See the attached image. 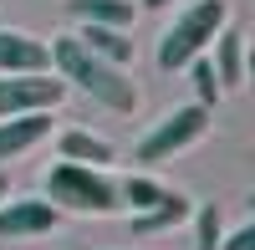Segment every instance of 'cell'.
Wrapping results in <instances>:
<instances>
[{
    "instance_id": "6da1fadb",
    "label": "cell",
    "mask_w": 255,
    "mask_h": 250,
    "mask_svg": "<svg viewBox=\"0 0 255 250\" xmlns=\"http://www.w3.org/2000/svg\"><path fill=\"white\" fill-rule=\"evenodd\" d=\"M51 67L61 72V82L82 87L92 102H102V108H113V113H133V108H138V87H133V77H128L118 61L87 51L77 36H61L56 46H51Z\"/></svg>"
},
{
    "instance_id": "7a4b0ae2",
    "label": "cell",
    "mask_w": 255,
    "mask_h": 250,
    "mask_svg": "<svg viewBox=\"0 0 255 250\" xmlns=\"http://www.w3.org/2000/svg\"><path fill=\"white\" fill-rule=\"evenodd\" d=\"M46 199L56 204V210H72V215H118L123 210L118 184L102 174V169H92V163H72V158L51 163Z\"/></svg>"
},
{
    "instance_id": "3957f363",
    "label": "cell",
    "mask_w": 255,
    "mask_h": 250,
    "mask_svg": "<svg viewBox=\"0 0 255 250\" xmlns=\"http://www.w3.org/2000/svg\"><path fill=\"white\" fill-rule=\"evenodd\" d=\"M225 20H230L225 0H194V5L163 31V41H158V67L163 72H184L199 51H209V41L220 36Z\"/></svg>"
},
{
    "instance_id": "277c9868",
    "label": "cell",
    "mask_w": 255,
    "mask_h": 250,
    "mask_svg": "<svg viewBox=\"0 0 255 250\" xmlns=\"http://www.w3.org/2000/svg\"><path fill=\"white\" fill-rule=\"evenodd\" d=\"M204 133H209V108H204V102H189V108H174L153 133L138 143L133 158L143 163V169H153V163H168L174 153H184L189 143H199Z\"/></svg>"
},
{
    "instance_id": "5b68a950",
    "label": "cell",
    "mask_w": 255,
    "mask_h": 250,
    "mask_svg": "<svg viewBox=\"0 0 255 250\" xmlns=\"http://www.w3.org/2000/svg\"><path fill=\"white\" fill-rule=\"evenodd\" d=\"M67 97V82L46 72H0V118L15 113H51Z\"/></svg>"
},
{
    "instance_id": "8992f818",
    "label": "cell",
    "mask_w": 255,
    "mask_h": 250,
    "mask_svg": "<svg viewBox=\"0 0 255 250\" xmlns=\"http://www.w3.org/2000/svg\"><path fill=\"white\" fill-rule=\"evenodd\" d=\"M61 225V210L51 199H0V240H31V235H46Z\"/></svg>"
},
{
    "instance_id": "52a82bcc",
    "label": "cell",
    "mask_w": 255,
    "mask_h": 250,
    "mask_svg": "<svg viewBox=\"0 0 255 250\" xmlns=\"http://www.w3.org/2000/svg\"><path fill=\"white\" fill-rule=\"evenodd\" d=\"M0 72H51V46L26 31H0Z\"/></svg>"
},
{
    "instance_id": "ba28073f",
    "label": "cell",
    "mask_w": 255,
    "mask_h": 250,
    "mask_svg": "<svg viewBox=\"0 0 255 250\" xmlns=\"http://www.w3.org/2000/svg\"><path fill=\"white\" fill-rule=\"evenodd\" d=\"M46 133H51V118H46V113H15V118H0V163L31 153Z\"/></svg>"
},
{
    "instance_id": "9c48e42d",
    "label": "cell",
    "mask_w": 255,
    "mask_h": 250,
    "mask_svg": "<svg viewBox=\"0 0 255 250\" xmlns=\"http://www.w3.org/2000/svg\"><path fill=\"white\" fill-rule=\"evenodd\" d=\"M209 46H215V61H209V67H215V77H220V87H245V31L240 26H220V36L209 41Z\"/></svg>"
},
{
    "instance_id": "30bf717a",
    "label": "cell",
    "mask_w": 255,
    "mask_h": 250,
    "mask_svg": "<svg viewBox=\"0 0 255 250\" xmlns=\"http://www.w3.org/2000/svg\"><path fill=\"white\" fill-rule=\"evenodd\" d=\"M56 153L72 158V163H92V169H108V163L118 158L113 143H108V138H92L87 128H67V133L56 138Z\"/></svg>"
},
{
    "instance_id": "8fae6325",
    "label": "cell",
    "mask_w": 255,
    "mask_h": 250,
    "mask_svg": "<svg viewBox=\"0 0 255 250\" xmlns=\"http://www.w3.org/2000/svg\"><path fill=\"white\" fill-rule=\"evenodd\" d=\"M77 41H82L87 51H97V56L118 61V67H128V61H133V36H128L123 26H92V20H82Z\"/></svg>"
},
{
    "instance_id": "7c38bea8",
    "label": "cell",
    "mask_w": 255,
    "mask_h": 250,
    "mask_svg": "<svg viewBox=\"0 0 255 250\" xmlns=\"http://www.w3.org/2000/svg\"><path fill=\"white\" fill-rule=\"evenodd\" d=\"M72 20H92V26H133V0H67Z\"/></svg>"
},
{
    "instance_id": "4fadbf2b",
    "label": "cell",
    "mask_w": 255,
    "mask_h": 250,
    "mask_svg": "<svg viewBox=\"0 0 255 250\" xmlns=\"http://www.w3.org/2000/svg\"><path fill=\"white\" fill-rule=\"evenodd\" d=\"M184 215H194L189 194H179V189H163V194H158V204H148L143 215H133V230H163V225H179Z\"/></svg>"
},
{
    "instance_id": "5bb4252c",
    "label": "cell",
    "mask_w": 255,
    "mask_h": 250,
    "mask_svg": "<svg viewBox=\"0 0 255 250\" xmlns=\"http://www.w3.org/2000/svg\"><path fill=\"white\" fill-rule=\"evenodd\" d=\"M158 194H163V184H153V179H143V174H133L128 184H118V199L128 204L133 215H143L148 204H158Z\"/></svg>"
},
{
    "instance_id": "9a60e30c",
    "label": "cell",
    "mask_w": 255,
    "mask_h": 250,
    "mask_svg": "<svg viewBox=\"0 0 255 250\" xmlns=\"http://www.w3.org/2000/svg\"><path fill=\"white\" fill-rule=\"evenodd\" d=\"M189 77H194V92H199V102H204V108H215V102H220V77H215V67H209V61H204V51L194 56V61H189Z\"/></svg>"
},
{
    "instance_id": "2e32d148",
    "label": "cell",
    "mask_w": 255,
    "mask_h": 250,
    "mask_svg": "<svg viewBox=\"0 0 255 250\" xmlns=\"http://www.w3.org/2000/svg\"><path fill=\"white\" fill-rule=\"evenodd\" d=\"M199 220V250H220V235H225V225H220V210H215V204H204V210L194 215Z\"/></svg>"
},
{
    "instance_id": "e0dca14e",
    "label": "cell",
    "mask_w": 255,
    "mask_h": 250,
    "mask_svg": "<svg viewBox=\"0 0 255 250\" xmlns=\"http://www.w3.org/2000/svg\"><path fill=\"white\" fill-rule=\"evenodd\" d=\"M220 250H255V225H240V230L220 235Z\"/></svg>"
},
{
    "instance_id": "ac0fdd59",
    "label": "cell",
    "mask_w": 255,
    "mask_h": 250,
    "mask_svg": "<svg viewBox=\"0 0 255 250\" xmlns=\"http://www.w3.org/2000/svg\"><path fill=\"white\" fill-rule=\"evenodd\" d=\"M5 194H10V179H5V174H0V199H5Z\"/></svg>"
},
{
    "instance_id": "d6986e66",
    "label": "cell",
    "mask_w": 255,
    "mask_h": 250,
    "mask_svg": "<svg viewBox=\"0 0 255 250\" xmlns=\"http://www.w3.org/2000/svg\"><path fill=\"white\" fill-rule=\"evenodd\" d=\"M143 5H168V0H143Z\"/></svg>"
}]
</instances>
